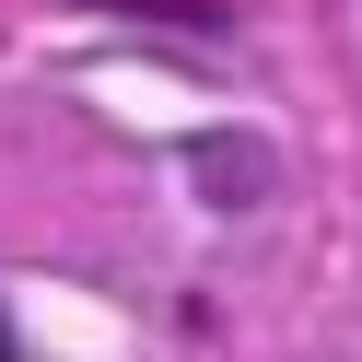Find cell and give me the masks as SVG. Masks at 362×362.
<instances>
[{"mask_svg":"<svg viewBox=\"0 0 362 362\" xmlns=\"http://www.w3.org/2000/svg\"><path fill=\"white\" fill-rule=\"evenodd\" d=\"M199 187H211L222 199V211H257V187H269V152H245V141H211V152H199Z\"/></svg>","mask_w":362,"mask_h":362,"instance_id":"1","label":"cell"},{"mask_svg":"<svg viewBox=\"0 0 362 362\" xmlns=\"http://www.w3.org/2000/svg\"><path fill=\"white\" fill-rule=\"evenodd\" d=\"M0 362H12V315H0Z\"/></svg>","mask_w":362,"mask_h":362,"instance_id":"2","label":"cell"}]
</instances>
